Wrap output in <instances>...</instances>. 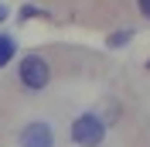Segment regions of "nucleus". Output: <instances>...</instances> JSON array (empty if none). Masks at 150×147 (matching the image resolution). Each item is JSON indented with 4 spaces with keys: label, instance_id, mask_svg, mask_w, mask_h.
<instances>
[{
    "label": "nucleus",
    "instance_id": "f257e3e1",
    "mask_svg": "<svg viewBox=\"0 0 150 147\" xmlns=\"http://www.w3.org/2000/svg\"><path fill=\"white\" fill-rule=\"evenodd\" d=\"M106 140V120L99 113H82L72 123V144L79 147H103Z\"/></svg>",
    "mask_w": 150,
    "mask_h": 147
},
{
    "label": "nucleus",
    "instance_id": "f03ea898",
    "mask_svg": "<svg viewBox=\"0 0 150 147\" xmlns=\"http://www.w3.org/2000/svg\"><path fill=\"white\" fill-rule=\"evenodd\" d=\"M17 79H21V86L24 89H34V92H41L48 82H51V65H48V58L45 55H24L21 58V65H17Z\"/></svg>",
    "mask_w": 150,
    "mask_h": 147
},
{
    "label": "nucleus",
    "instance_id": "7ed1b4c3",
    "mask_svg": "<svg viewBox=\"0 0 150 147\" xmlns=\"http://www.w3.org/2000/svg\"><path fill=\"white\" fill-rule=\"evenodd\" d=\"M21 147H55V127L48 120H31L17 137Z\"/></svg>",
    "mask_w": 150,
    "mask_h": 147
},
{
    "label": "nucleus",
    "instance_id": "20e7f679",
    "mask_svg": "<svg viewBox=\"0 0 150 147\" xmlns=\"http://www.w3.org/2000/svg\"><path fill=\"white\" fill-rule=\"evenodd\" d=\"M14 51H17V41H14V34H0V69L14 58Z\"/></svg>",
    "mask_w": 150,
    "mask_h": 147
},
{
    "label": "nucleus",
    "instance_id": "39448f33",
    "mask_svg": "<svg viewBox=\"0 0 150 147\" xmlns=\"http://www.w3.org/2000/svg\"><path fill=\"white\" fill-rule=\"evenodd\" d=\"M133 34H137V31H133V28L112 31V34L106 38V45H109V48H126V45H130V41H133Z\"/></svg>",
    "mask_w": 150,
    "mask_h": 147
},
{
    "label": "nucleus",
    "instance_id": "423d86ee",
    "mask_svg": "<svg viewBox=\"0 0 150 147\" xmlns=\"http://www.w3.org/2000/svg\"><path fill=\"white\" fill-rule=\"evenodd\" d=\"M34 17H48V10L34 7V4H24L21 7V21H34Z\"/></svg>",
    "mask_w": 150,
    "mask_h": 147
},
{
    "label": "nucleus",
    "instance_id": "0eeeda50",
    "mask_svg": "<svg viewBox=\"0 0 150 147\" xmlns=\"http://www.w3.org/2000/svg\"><path fill=\"white\" fill-rule=\"evenodd\" d=\"M137 7H140V14L150 21V0H137Z\"/></svg>",
    "mask_w": 150,
    "mask_h": 147
},
{
    "label": "nucleus",
    "instance_id": "6e6552de",
    "mask_svg": "<svg viewBox=\"0 0 150 147\" xmlns=\"http://www.w3.org/2000/svg\"><path fill=\"white\" fill-rule=\"evenodd\" d=\"M4 17H7V7H4V4H0V21H4Z\"/></svg>",
    "mask_w": 150,
    "mask_h": 147
},
{
    "label": "nucleus",
    "instance_id": "1a4fd4ad",
    "mask_svg": "<svg viewBox=\"0 0 150 147\" xmlns=\"http://www.w3.org/2000/svg\"><path fill=\"white\" fill-rule=\"evenodd\" d=\"M147 69H150V58H147Z\"/></svg>",
    "mask_w": 150,
    "mask_h": 147
}]
</instances>
